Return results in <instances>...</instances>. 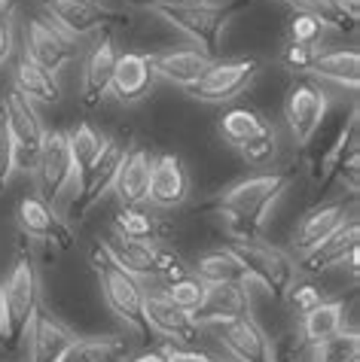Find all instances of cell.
Listing matches in <instances>:
<instances>
[{
    "label": "cell",
    "mask_w": 360,
    "mask_h": 362,
    "mask_svg": "<svg viewBox=\"0 0 360 362\" xmlns=\"http://www.w3.org/2000/svg\"><path fill=\"white\" fill-rule=\"evenodd\" d=\"M287 186L290 170H259L229 186L214 201V214L226 223L232 238H259Z\"/></svg>",
    "instance_id": "obj_1"
},
{
    "label": "cell",
    "mask_w": 360,
    "mask_h": 362,
    "mask_svg": "<svg viewBox=\"0 0 360 362\" xmlns=\"http://www.w3.org/2000/svg\"><path fill=\"white\" fill-rule=\"evenodd\" d=\"M229 256L244 271L247 286L266 289L272 298H284V293L296 284V262L284 250L259 238H229L226 240Z\"/></svg>",
    "instance_id": "obj_2"
},
{
    "label": "cell",
    "mask_w": 360,
    "mask_h": 362,
    "mask_svg": "<svg viewBox=\"0 0 360 362\" xmlns=\"http://www.w3.org/2000/svg\"><path fill=\"white\" fill-rule=\"evenodd\" d=\"M89 265H92L95 277H98V286H101V296L107 301V308L116 314L119 323H125V329H132L135 335L150 338V329H147V320H144V296H147V289L141 286V280L119 268L113 259L104 253L101 244L92 247V253H89Z\"/></svg>",
    "instance_id": "obj_3"
},
{
    "label": "cell",
    "mask_w": 360,
    "mask_h": 362,
    "mask_svg": "<svg viewBox=\"0 0 360 362\" xmlns=\"http://www.w3.org/2000/svg\"><path fill=\"white\" fill-rule=\"evenodd\" d=\"M4 293V320H6V350H18L25 344L31 323L40 310V274L34 259L25 253L16 256L6 280L0 284Z\"/></svg>",
    "instance_id": "obj_4"
},
{
    "label": "cell",
    "mask_w": 360,
    "mask_h": 362,
    "mask_svg": "<svg viewBox=\"0 0 360 362\" xmlns=\"http://www.w3.org/2000/svg\"><path fill=\"white\" fill-rule=\"evenodd\" d=\"M244 6H251V0H226V4H196V6H180V9H162V16L168 25L177 28L180 34H186L196 43V49H202L205 55L217 58L220 52V40L232 18L242 13Z\"/></svg>",
    "instance_id": "obj_5"
},
{
    "label": "cell",
    "mask_w": 360,
    "mask_h": 362,
    "mask_svg": "<svg viewBox=\"0 0 360 362\" xmlns=\"http://www.w3.org/2000/svg\"><path fill=\"white\" fill-rule=\"evenodd\" d=\"M31 177H34V195L43 198L52 207L71 189V183L77 180V170H74L71 144H67L64 132L43 134V144H40L34 162H31Z\"/></svg>",
    "instance_id": "obj_6"
},
{
    "label": "cell",
    "mask_w": 360,
    "mask_h": 362,
    "mask_svg": "<svg viewBox=\"0 0 360 362\" xmlns=\"http://www.w3.org/2000/svg\"><path fill=\"white\" fill-rule=\"evenodd\" d=\"M259 70L263 64L257 58H214L211 67L198 76V83L186 88V95L202 104H229L254 86Z\"/></svg>",
    "instance_id": "obj_7"
},
{
    "label": "cell",
    "mask_w": 360,
    "mask_h": 362,
    "mask_svg": "<svg viewBox=\"0 0 360 362\" xmlns=\"http://www.w3.org/2000/svg\"><path fill=\"white\" fill-rule=\"evenodd\" d=\"M125 144H119L116 137H107V144L101 149V156L89 165L83 174L77 177V195L71 198L67 204V216L71 219H86V214L92 210L98 201H101L110 189H113V180H116V170L123 165V156H125Z\"/></svg>",
    "instance_id": "obj_8"
},
{
    "label": "cell",
    "mask_w": 360,
    "mask_h": 362,
    "mask_svg": "<svg viewBox=\"0 0 360 362\" xmlns=\"http://www.w3.org/2000/svg\"><path fill=\"white\" fill-rule=\"evenodd\" d=\"M327 110H330V95L317 83H312V79H299V83L287 88L284 119H287V128L293 134L296 146L312 144V137L317 134V128L327 119Z\"/></svg>",
    "instance_id": "obj_9"
},
{
    "label": "cell",
    "mask_w": 360,
    "mask_h": 362,
    "mask_svg": "<svg viewBox=\"0 0 360 362\" xmlns=\"http://www.w3.org/2000/svg\"><path fill=\"white\" fill-rule=\"evenodd\" d=\"M0 113H4L9 140H13L18 168H31L37 149H40V144H43V134H46L37 107L22 92L9 88V92L4 95V104H0Z\"/></svg>",
    "instance_id": "obj_10"
},
{
    "label": "cell",
    "mask_w": 360,
    "mask_h": 362,
    "mask_svg": "<svg viewBox=\"0 0 360 362\" xmlns=\"http://www.w3.org/2000/svg\"><path fill=\"white\" fill-rule=\"evenodd\" d=\"M16 226L25 238L37 240V244L55 247V250H71L74 247V231L55 214L52 204H46L37 195H25L16 207Z\"/></svg>",
    "instance_id": "obj_11"
},
{
    "label": "cell",
    "mask_w": 360,
    "mask_h": 362,
    "mask_svg": "<svg viewBox=\"0 0 360 362\" xmlns=\"http://www.w3.org/2000/svg\"><path fill=\"white\" fill-rule=\"evenodd\" d=\"M144 320H147L150 335L165 338L171 347H193L198 338V329H202L193 320V314L171 305L162 289H153V293L144 296Z\"/></svg>",
    "instance_id": "obj_12"
},
{
    "label": "cell",
    "mask_w": 360,
    "mask_h": 362,
    "mask_svg": "<svg viewBox=\"0 0 360 362\" xmlns=\"http://www.w3.org/2000/svg\"><path fill=\"white\" fill-rule=\"evenodd\" d=\"M214 332L232 362H275L272 338L266 335V329L251 314L229 320V323H220L214 326Z\"/></svg>",
    "instance_id": "obj_13"
},
{
    "label": "cell",
    "mask_w": 360,
    "mask_h": 362,
    "mask_svg": "<svg viewBox=\"0 0 360 362\" xmlns=\"http://www.w3.org/2000/svg\"><path fill=\"white\" fill-rule=\"evenodd\" d=\"M22 52L37 62L49 74H58L62 67H67L77 55L74 37L64 34L55 22H46V18H31L28 22V34H25V49Z\"/></svg>",
    "instance_id": "obj_14"
},
{
    "label": "cell",
    "mask_w": 360,
    "mask_h": 362,
    "mask_svg": "<svg viewBox=\"0 0 360 362\" xmlns=\"http://www.w3.org/2000/svg\"><path fill=\"white\" fill-rule=\"evenodd\" d=\"M351 214H354V201H345V198L324 201V204L305 210L299 216V223L293 226V235H290V244H293L296 253H305L315 244H321L327 235H333L342 223H348Z\"/></svg>",
    "instance_id": "obj_15"
},
{
    "label": "cell",
    "mask_w": 360,
    "mask_h": 362,
    "mask_svg": "<svg viewBox=\"0 0 360 362\" xmlns=\"http://www.w3.org/2000/svg\"><path fill=\"white\" fill-rule=\"evenodd\" d=\"M357 247H360V219L351 216L348 223L339 226L333 235H327L321 244H315L312 250L299 253L296 271H303V274H324V271L336 268V265H345L348 253Z\"/></svg>",
    "instance_id": "obj_16"
},
{
    "label": "cell",
    "mask_w": 360,
    "mask_h": 362,
    "mask_svg": "<svg viewBox=\"0 0 360 362\" xmlns=\"http://www.w3.org/2000/svg\"><path fill=\"white\" fill-rule=\"evenodd\" d=\"M189 198V170L184 158L174 153L153 156V177H150V204L159 210H174Z\"/></svg>",
    "instance_id": "obj_17"
},
{
    "label": "cell",
    "mask_w": 360,
    "mask_h": 362,
    "mask_svg": "<svg viewBox=\"0 0 360 362\" xmlns=\"http://www.w3.org/2000/svg\"><path fill=\"white\" fill-rule=\"evenodd\" d=\"M150 177H153V156L144 146L125 149L123 165L116 170L113 189L119 207H144L150 198Z\"/></svg>",
    "instance_id": "obj_18"
},
{
    "label": "cell",
    "mask_w": 360,
    "mask_h": 362,
    "mask_svg": "<svg viewBox=\"0 0 360 362\" xmlns=\"http://www.w3.org/2000/svg\"><path fill=\"white\" fill-rule=\"evenodd\" d=\"M153 83H156V74H153V64H150V55L119 52L107 95H113V100H119V104H137V100H144L153 92Z\"/></svg>",
    "instance_id": "obj_19"
},
{
    "label": "cell",
    "mask_w": 360,
    "mask_h": 362,
    "mask_svg": "<svg viewBox=\"0 0 360 362\" xmlns=\"http://www.w3.org/2000/svg\"><path fill=\"white\" fill-rule=\"evenodd\" d=\"M43 6L52 16V22L71 37H86L119 18L113 9L101 6L98 0H43Z\"/></svg>",
    "instance_id": "obj_20"
},
{
    "label": "cell",
    "mask_w": 360,
    "mask_h": 362,
    "mask_svg": "<svg viewBox=\"0 0 360 362\" xmlns=\"http://www.w3.org/2000/svg\"><path fill=\"white\" fill-rule=\"evenodd\" d=\"M247 314H251V289H247V284H217L205 289V301L193 314V320L198 326H220Z\"/></svg>",
    "instance_id": "obj_21"
},
{
    "label": "cell",
    "mask_w": 360,
    "mask_h": 362,
    "mask_svg": "<svg viewBox=\"0 0 360 362\" xmlns=\"http://www.w3.org/2000/svg\"><path fill=\"white\" fill-rule=\"evenodd\" d=\"M214 58L205 55L202 49H162V52L150 55L156 79H165L171 86H180L186 92L189 86L198 83V76L211 67Z\"/></svg>",
    "instance_id": "obj_22"
},
{
    "label": "cell",
    "mask_w": 360,
    "mask_h": 362,
    "mask_svg": "<svg viewBox=\"0 0 360 362\" xmlns=\"http://www.w3.org/2000/svg\"><path fill=\"white\" fill-rule=\"evenodd\" d=\"M104 247V253L113 259V262L128 271L132 277L144 280V277H156V265H159V244L153 240H132V238H123L116 231H110L104 240H98Z\"/></svg>",
    "instance_id": "obj_23"
},
{
    "label": "cell",
    "mask_w": 360,
    "mask_h": 362,
    "mask_svg": "<svg viewBox=\"0 0 360 362\" xmlns=\"http://www.w3.org/2000/svg\"><path fill=\"white\" fill-rule=\"evenodd\" d=\"M116 46L110 34H104L98 43L92 46L86 64H83V79H79V95H83L86 107L101 104V98L110 92V79H113V67H116Z\"/></svg>",
    "instance_id": "obj_24"
},
{
    "label": "cell",
    "mask_w": 360,
    "mask_h": 362,
    "mask_svg": "<svg viewBox=\"0 0 360 362\" xmlns=\"http://www.w3.org/2000/svg\"><path fill=\"white\" fill-rule=\"evenodd\" d=\"M74 338L77 335L62 320L37 310L31 332H28V362H58Z\"/></svg>",
    "instance_id": "obj_25"
},
{
    "label": "cell",
    "mask_w": 360,
    "mask_h": 362,
    "mask_svg": "<svg viewBox=\"0 0 360 362\" xmlns=\"http://www.w3.org/2000/svg\"><path fill=\"white\" fill-rule=\"evenodd\" d=\"M357 132H360V110H357V104H354L351 113H348V119H345V125L339 128L333 146H330L327 153L317 158V174H315L317 189H327V186L336 180L339 168H342L351 156H360V134H357Z\"/></svg>",
    "instance_id": "obj_26"
},
{
    "label": "cell",
    "mask_w": 360,
    "mask_h": 362,
    "mask_svg": "<svg viewBox=\"0 0 360 362\" xmlns=\"http://www.w3.org/2000/svg\"><path fill=\"white\" fill-rule=\"evenodd\" d=\"M13 88L22 92L31 104H58L62 100V83L55 74L43 70L37 62H31L25 52L18 55L13 67Z\"/></svg>",
    "instance_id": "obj_27"
},
{
    "label": "cell",
    "mask_w": 360,
    "mask_h": 362,
    "mask_svg": "<svg viewBox=\"0 0 360 362\" xmlns=\"http://www.w3.org/2000/svg\"><path fill=\"white\" fill-rule=\"evenodd\" d=\"M345 329V301L342 298H324L321 305H315L308 314H303L299 323V338L305 344H321V341L339 335Z\"/></svg>",
    "instance_id": "obj_28"
},
{
    "label": "cell",
    "mask_w": 360,
    "mask_h": 362,
    "mask_svg": "<svg viewBox=\"0 0 360 362\" xmlns=\"http://www.w3.org/2000/svg\"><path fill=\"white\" fill-rule=\"evenodd\" d=\"M312 74L317 79H327V83H336L342 88H351L357 92L360 83V52L357 49H327V52H317Z\"/></svg>",
    "instance_id": "obj_29"
},
{
    "label": "cell",
    "mask_w": 360,
    "mask_h": 362,
    "mask_svg": "<svg viewBox=\"0 0 360 362\" xmlns=\"http://www.w3.org/2000/svg\"><path fill=\"white\" fill-rule=\"evenodd\" d=\"M123 356H125L123 335H86V338L77 335L58 362H123Z\"/></svg>",
    "instance_id": "obj_30"
},
{
    "label": "cell",
    "mask_w": 360,
    "mask_h": 362,
    "mask_svg": "<svg viewBox=\"0 0 360 362\" xmlns=\"http://www.w3.org/2000/svg\"><path fill=\"white\" fill-rule=\"evenodd\" d=\"M189 274H196L205 286H217V284H247L242 265L229 256V250H211V253L198 256L196 265L189 268Z\"/></svg>",
    "instance_id": "obj_31"
},
{
    "label": "cell",
    "mask_w": 360,
    "mask_h": 362,
    "mask_svg": "<svg viewBox=\"0 0 360 362\" xmlns=\"http://www.w3.org/2000/svg\"><path fill=\"white\" fill-rule=\"evenodd\" d=\"M296 13L312 16L315 22H321L324 28L333 31H354L357 28V13L345 0H287Z\"/></svg>",
    "instance_id": "obj_32"
},
{
    "label": "cell",
    "mask_w": 360,
    "mask_h": 362,
    "mask_svg": "<svg viewBox=\"0 0 360 362\" xmlns=\"http://www.w3.org/2000/svg\"><path fill=\"white\" fill-rule=\"evenodd\" d=\"M266 128H272L266 122L257 110H247V107H229L223 116H220V137L226 144H232L235 149L244 146L247 140H254L257 134H263Z\"/></svg>",
    "instance_id": "obj_33"
},
{
    "label": "cell",
    "mask_w": 360,
    "mask_h": 362,
    "mask_svg": "<svg viewBox=\"0 0 360 362\" xmlns=\"http://www.w3.org/2000/svg\"><path fill=\"white\" fill-rule=\"evenodd\" d=\"M308 362H360V335L354 329H342L339 335L315 344Z\"/></svg>",
    "instance_id": "obj_34"
},
{
    "label": "cell",
    "mask_w": 360,
    "mask_h": 362,
    "mask_svg": "<svg viewBox=\"0 0 360 362\" xmlns=\"http://www.w3.org/2000/svg\"><path fill=\"white\" fill-rule=\"evenodd\" d=\"M67 144H71V158H74V170L77 177L83 174V170L95 162L98 156H101V149L107 144L104 134H98L89 122H79L71 134H67Z\"/></svg>",
    "instance_id": "obj_35"
},
{
    "label": "cell",
    "mask_w": 360,
    "mask_h": 362,
    "mask_svg": "<svg viewBox=\"0 0 360 362\" xmlns=\"http://www.w3.org/2000/svg\"><path fill=\"white\" fill-rule=\"evenodd\" d=\"M205 284L198 280L196 274H184V277H177L171 280V284H165V298L171 301V305H177L180 310H186V314H196L198 308H202V301H205Z\"/></svg>",
    "instance_id": "obj_36"
},
{
    "label": "cell",
    "mask_w": 360,
    "mask_h": 362,
    "mask_svg": "<svg viewBox=\"0 0 360 362\" xmlns=\"http://www.w3.org/2000/svg\"><path fill=\"white\" fill-rule=\"evenodd\" d=\"M113 231L132 240H153L156 219L144 207H119V214L113 216Z\"/></svg>",
    "instance_id": "obj_37"
},
{
    "label": "cell",
    "mask_w": 360,
    "mask_h": 362,
    "mask_svg": "<svg viewBox=\"0 0 360 362\" xmlns=\"http://www.w3.org/2000/svg\"><path fill=\"white\" fill-rule=\"evenodd\" d=\"M275 153H278L275 128H266L263 134H257L254 140H247L244 146H238V156H242L251 168H266L275 158Z\"/></svg>",
    "instance_id": "obj_38"
},
{
    "label": "cell",
    "mask_w": 360,
    "mask_h": 362,
    "mask_svg": "<svg viewBox=\"0 0 360 362\" xmlns=\"http://www.w3.org/2000/svg\"><path fill=\"white\" fill-rule=\"evenodd\" d=\"M324 37V25L315 22L305 13H293L290 18V43H305V46H317V40Z\"/></svg>",
    "instance_id": "obj_39"
},
{
    "label": "cell",
    "mask_w": 360,
    "mask_h": 362,
    "mask_svg": "<svg viewBox=\"0 0 360 362\" xmlns=\"http://www.w3.org/2000/svg\"><path fill=\"white\" fill-rule=\"evenodd\" d=\"M284 298L290 301V308L296 310L299 317L303 314H308L315 305H321L324 301V293H321V286H315V284H293L284 293Z\"/></svg>",
    "instance_id": "obj_40"
},
{
    "label": "cell",
    "mask_w": 360,
    "mask_h": 362,
    "mask_svg": "<svg viewBox=\"0 0 360 362\" xmlns=\"http://www.w3.org/2000/svg\"><path fill=\"white\" fill-rule=\"evenodd\" d=\"M317 58V46H305V43H287L284 52H281V62L287 70L293 74H303V70H312Z\"/></svg>",
    "instance_id": "obj_41"
},
{
    "label": "cell",
    "mask_w": 360,
    "mask_h": 362,
    "mask_svg": "<svg viewBox=\"0 0 360 362\" xmlns=\"http://www.w3.org/2000/svg\"><path fill=\"white\" fill-rule=\"evenodd\" d=\"M16 149H13V140H9V132H6V122H4V113H0V192H4V186L13 180L16 174Z\"/></svg>",
    "instance_id": "obj_42"
},
{
    "label": "cell",
    "mask_w": 360,
    "mask_h": 362,
    "mask_svg": "<svg viewBox=\"0 0 360 362\" xmlns=\"http://www.w3.org/2000/svg\"><path fill=\"white\" fill-rule=\"evenodd\" d=\"M165 356L168 362H223L211 354H205V350H196V347H165Z\"/></svg>",
    "instance_id": "obj_43"
},
{
    "label": "cell",
    "mask_w": 360,
    "mask_h": 362,
    "mask_svg": "<svg viewBox=\"0 0 360 362\" xmlns=\"http://www.w3.org/2000/svg\"><path fill=\"white\" fill-rule=\"evenodd\" d=\"M135 6H144V9H180V6H196V4H208V0H132Z\"/></svg>",
    "instance_id": "obj_44"
},
{
    "label": "cell",
    "mask_w": 360,
    "mask_h": 362,
    "mask_svg": "<svg viewBox=\"0 0 360 362\" xmlns=\"http://www.w3.org/2000/svg\"><path fill=\"white\" fill-rule=\"evenodd\" d=\"M13 49H16V28L13 25H0V67L9 62Z\"/></svg>",
    "instance_id": "obj_45"
},
{
    "label": "cell",
    "mask_w": 360,
    "mask_h": 362,
    "mask_svg": "<svg viewBox=\"0 0 360 362\" xmlns=\"http://www.w3.org/2000/svg\"><path fill=\"white\" fill-rule=\"evenodd\" d=\"M18 13V0H0V25H13Z\"/></svg>",
    "instance_id": "obj_46"
},
{
    "label": "cell",
    "mask_w": 360,
    "mask_h": 362,
    "mask_svg": "<svg viewBox=\"0 0 360 362\" xmlns=\"http://www.w3.org/2000/svg\"><path fill=\"white\" fill-rule=\"evenodd\" d=\"M125 362H168V356H165V350H141V354L128 356Z\"/></svg>",
    "instance_id": "obj_47"
},
{
    "label": "cell",
    "mask_w": 360,
    "mask_h": 362,
    "mask_svg": "<svg viewBox=\"0 0 360 362\" xmlns=\"http://www.w3.org/2000/svg\"><path fill=\"white\" fill-rule=\"evenodd\" d=\"M0 347L6 350V320H4V293H0Z\"/></svg>",
    "instance_id": "obj_48"
},
{
    "label": "cell",
    "mask_w": 360,
    "mask_h": 362,
    "mask_svg": "<svg viewBox=\"0 0 360 362\" xmlns=\"http://www.w3.org/2000/svg\"><path fill=\"white\" fill-rule=\"evenodd\" d=\"M345 4H348V6H351V9H354V13H357V9H360V0H345Z\"/></svg>",
    "instance_id": "obj_49"
}]
</instances>
